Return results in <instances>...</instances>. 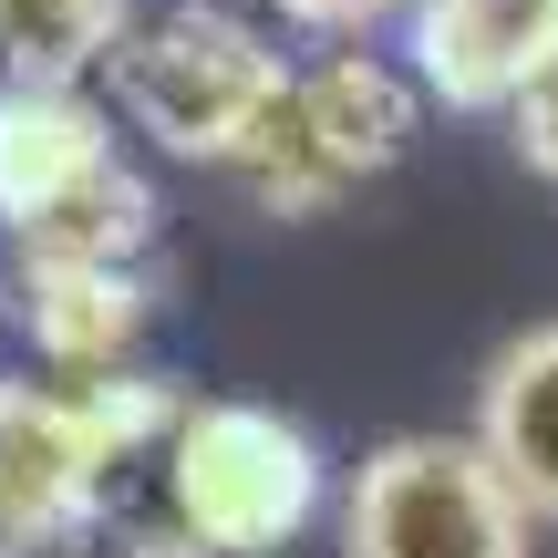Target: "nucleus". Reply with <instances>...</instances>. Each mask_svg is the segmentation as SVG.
I'll use <instances>...</instances> for the list:
<instances>
[{
  "label": "nucleus",
  "mask_w": 558,
  "mask_h": 558,
  "mask_svg": "<svg viewBox=\"0 0 558 558\" xmlns=\"http://www.w3.org/2000/svg\"><path fill=\"white\" fill-rule=\"evenodd\" d=\"M156 228H166L156 177L124 156L94 83H11L0 94V239H11V259L145 269Z\"/></svg>",
  "instance_id": "nucleus-1"
},
{
  "label": "nucleus",
  "mask_w": 558,
  "mask_h": 558,
  "mask_svg": "<svg viewBox=\"0 0 558 558\" xmlns=\"http://www.w3.org/2000/svg\"><path fill=\"white\" fill-rule=\"evenodd\" d=\"M186 393L166 373H104V383H32L0 373V558L73 538L114 518V476L135 456H166Z\"/></svg>",
  "instance_id": "nucleus-2"
},
{
  "label": "nucleus",
  "mask_w": 558,
  "mask_h": 558,
  "mask_svg": "<svg viewBox=\"0 0 558 558\" xmlns=\"http://www.w3.org/2000/svg\"><path fill=\"white\" fill-rule=\"evenodd\" d=\"M300 62L279 52L269 21L228 11V0H166L135 11V32L114 41L104 83H114L124 135H145L166 166H239L259 145V124L279 114Z\"/></svg>",
  "instance_id": "nucleus-3"
},
{
  "label": "nucleus",
  "mask_w": 558,
  "mask_h": 558,
  "mask_svg": "<svg viewBox=\"0 0 558 558\" xmlns=\"http://www.w3.org/2000/svg\"><path fill=\"white\" fill-rule=\"evenodd\" d=\"M156 465H166V527L197 558H279L341 497L320 435L248 393H186Z\"/></svg>",
  "instance_id": "nucleus-4"
},
{
  "label": "nucleus",
  "mask_w": 558,
  "mask_h": 558,
  "mask_svg": "<svg viewBox=\"0 0 558 558\" xmlns=\"http://www.w3.org/2000/svg\"><path fill=\"white\" fill-rule=\"evenodd\" d=\"M424 114H435V104L414 94V73H403L393 52H373V41H362V52H320V62L290 73L279 114L259 124V145H248L228 177H239L269 218H331L352 186L393 177L424 145Z\"/></svg>",
  "instance_id": "nucleus-5"
},
{
  "label": "nucleus",
  "mask_w": 558,
  "mask_h": 558,
  "mask_svg": "<svg viewBox=\"0 0 558 558\" xmlns=\"http://www.w3.org/2000/svg\"><path fill=\"white\" fill-rule=\"evenodd\" d=\"M341 558H538V527L476 435H383L331 497Z\"/></svg>",
  "instance_id": "nucleus-6"
},
{
  "label": "nucleus",
  "mask_w": 558,
  "mask_h": 558,
  "mask_svg": "<svg viewBox=\"0 0 558 558\" xmlns=\"http://www.w3.org/2000/svg\"><path fill=\"white\" fill-rule=\"evenodd\" d=\"M403 73L445 114H518L558 73V0H424L403 21Z\"/></svg>",
  "instance_id": "nucleus-7"
},
{
  "label": "nucleus",
  "mask_w": 558,
  "mask_h": 558,
  "mask_svg": "<svg viewBox=\"0 0 558 558\" xmlns=\"http://www.w3.org/2000/svg\"><path fill=\"white\" fill-rule=\"evenodd\" d=\"M11 311L52 383H104V373H135L145 331H156V269L11 259Z\"/></svg>",
  "instance_id": "nucleus-8"
},
{
  "label": "nucleus",
  "mask_w": 558,
  "mask_h": 558,
  "mask_svg": "<svg viewBox=\"0 0 558 558\" xmlns=\"http://www.w3.org/2000/svg\"><path fill=\"white\" fill-rule=\"evenodd\" d=\"M476 456L507 476L527 527H558V320H527L476 373Z\"/></svg>",
  "instance_id": "nucleus-9"
},
{
  "label": "nucleus",
  "mask_w": 558,
  "mask_h": 558,
  "mask_svg": "<svg viewBox=\"0 0 558 558\" xmlns=\"http://www.w3.org/2000/svg\"><path fill=\"white\" fill-rule=\"evenodd\" d=\"M135 0H0V83H94Z\"/></svg>",
  "instance_id": "nucleus-10"
},
{
  "label": "nucleus",
  "mask_w": 558,
  "mask_h": 558,
  "mask_svg": "<svg viewBox=\"0 0 558 558\" xmlns=\"http://www.w3.org/2000/svg\"><path fill=\"white\" fill-rule=\"evenodd\" d=\"M424 0H279V21L290 32H311V41H331V52H362L373 32H403Z\"/></svg>",
  "instance_id": "nucleus-11"
},
{
  "label": "nucleus",
  "mask_w": 558,
  "mask_h": 558,
  "mask_svg": "<svg viewBox=\"0 0 558 558\" xmlns=\"http://www.w3.org/2000/svg\"><path fill=\"white\" fill-rule=\"evenodd\" d=\"M507 145H518L527 177H548V186H558V73L518 94V114H507Z\"/></svg>",
  "instance_id": "nucleus-12"
},
{
  "label": "nucleus",
  "mask_w": 558,
  "mask_h": 558,
  "mask_svg": "<svg viewBox=\"0 0 558 558\" xmlns=\"http://www.w3.org/2000/svg\"><path fill=\"white\" fill-rule=\"evenodd\" d=\"M21 558H124V538H114V518H104V527H73V538H41V548H21Z\"/></svg>",
  "instance_id": "nucleus-13"
},
{
  "label": "nucleus",
  "mask_w": 558,
  "mask_h": 558,
  "mask_svg": "<svg viewBox=\"0 0 558 558\" xmlns=\"http://www.w3.org/2000/svg\"><path fill=\"white\" fill-rule=\"evenodd\" d=\"M0 94H11V83H0Z\"/></svg>",
  "instance_id": "nucleus-14"
}]
</instances>
